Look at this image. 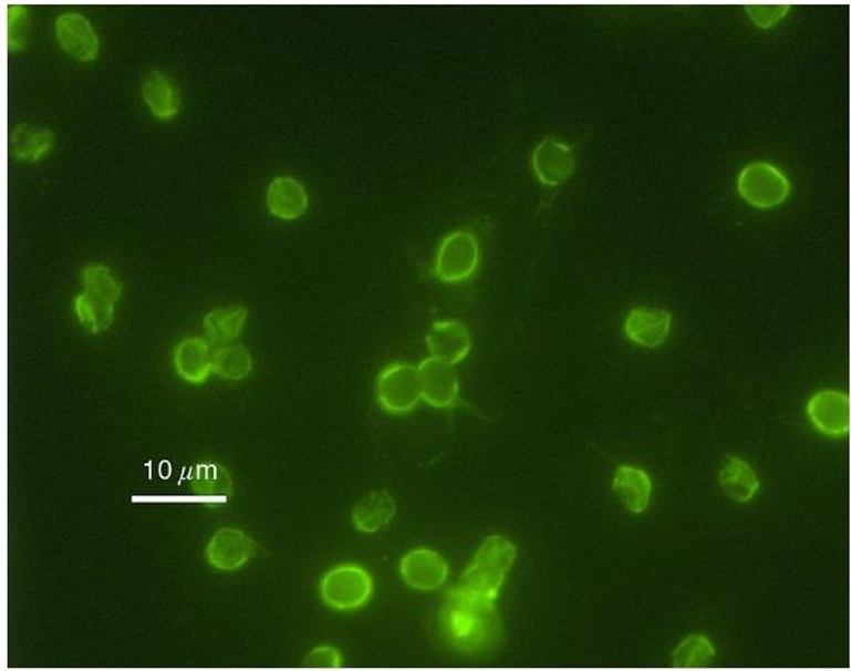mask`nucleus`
Masks as SVG:
<instances>
[{
    "label": "nucleus",
    "instance_id": "17",
    "mask_svg": "<svg viewBox=\"0 0 851 671\" xmlns=\"http://www.w3.org/2000/svg\"><path fill=\"white\" fill-rule=\"evenodd\" d=\"M613 491L630 513L640 515L647 510L652 500L653 482L647 471L621 465L614 473Z\"/></svg>",
    "mask_w": 851,
    "mask_h": 671
},
{
    "label": "nucleus",
    "instance_id": "13",
    "mask_svg": "<svg viewBox=\"0 0 851 671\" xmlns=\"http://www.w3.org/2000/svg\"><path fill=\"white\" fill-rule=\"evenodd\" d=\"M430 358L443 360L457 367L465 362L471 351L469 328L460 321H439L432 326L426 336Z\"/></svg>",
    "mask_w": 851,
    "mask_h": 671
},
{
    "label": "nucleus",
    "instance_id": "15",
    "mask_svg": "<svg viewBox=\"0 0 851 671\" xmlns=\"http://www.w3.org/2000/svg\"><path fill=\"white\" fill-rule=\"evenodd\" d=\"M56 35L69 55L80 61H92L100 51V39L91 21L80 13L69 12L58 18Z\"/></svg>",
    "mask_w": 851,
    "mask_h": 671
},
{
    "label": "nucleus",
    "instance_id": "1",
    "mask_svg": "<svg viewBox=\"0 0 851 671\" xmlns=\"http://www.w3.org/2000/svg\"><path fill=\"white\" fill-rule=\"evenodd\" d=\"M440 630L449 647L461 654H487L500 642L501 620L496 603L479 601L452 589L440 611Z\"/></svg>",
    "mask_w": 851,
    "mask_h": 671
},
{
    "label": "nucleus",
    "instance_id": "29",
    "mask_svg": "<svg viewBox=\"0 0 851 671\" xmlns=\"http://www.w3.org/2000/svg\"><path fill=\"white\" fill-rule=\"evenodd\" d=\"M790 8V4H746V12L757 27L766 30L778 24Z\"/></svg>",
    "mask_w": 851,
    "mask_h": 671
},
{
    "label": "nucleus",
    "instance_id": "24",
    "mask_svg": "<svg viewBox=\"0 0 851 671\" xmlns=\"http://www.w3.org/2000/svg\"><path fill=\"white\" fill-rule=\"evenodd\" d=\"M75 313L83 328L92 334H101L113 326L115 306L97 299V297L83 292L74 301Z\"/></svg>",
    "mask_w": 851,
    "mask_h": 671
},
{
    "label": "nucleus",
    "instance_id": "4",
    "mask_svg": "<svg viewBox=\"0 0 851 671\" xmlns=\"http://www.w3.org/2000/svg\"><path fill=\"white\" fill-rule=\"evenodd\" d=\"M320 595L332 610H360L372 598L373 579L365 568L355 564H343L323 576L320 581Z\"/></svg>",
    "mask_w": 851,
    "mask_h": 671
},
{
    "label": "nucleus",
    "instance_id": "14",
    "mask_svg": "<svg viewBox=\"0 0 851 671\" xmlns=\"http://www.w3.org/2000/svg\"><path fill=\"white\" fill-rule=\"evenodd\" d=\"M211 342L203 337H187L174 349L173 364L183 381L191 385L204 384L212 373Z\"/></svg>",
    "mask_w": 851,
    "mask_h": 671
},
{
    "label": "nucleus",
    "instance_id": "26",
    "mask_svg": "<svg viewBox=\"0 0 851 671\" xmlns=\"http://www.w3.org/2000/svg\"><path fill=\"white\" fill-rule=\"evenodd\" d=\"M13 154L17 158L38 162L53 144V133L46 128H35L31 124H20L11 136Z\"/></svg>",
    "mask_w": 851,
    "mask_h": 671
},
{
    "label": "nucleus",
    "instance_id": "16",
    "mask_svg": "<svg viewBox=\"0 0 851 671\" xmlns=\"http://www.w3.org/2000/svg\"><path fill=\"white\" fill-rule=\"evenodd\" d=\"M310 198L305 186L295 177H276L267 189V207L280 220H297L309 210Z\"/></svg>",
    "mask_w": 851,
    "mask_h": 671
},
{
    "label": "nucleus",
    "instance_id": "6",
    "mask_svg": "<svg viewBox=\"0 0 851 671\" xmlns=\"http://www.w3.org/2000/svg\"><path fill=\"white\" fill-rule=\"evenodd\" d=\"M480 264L478 239L469 230H453L439 242L434 260V275L444 283H461L470 279Z\"/></svg>",
    "mask_w": 851,
    "mask_h": 671
},
{
    "label": "nucleus",
    "instance_id": "20",
    "mask_svg": "<svg viewBox=\"0 0 851 671\" xmlns=\"http://www.w3.org/2000/svg\"><path fill=\"white\" fill-rule=\"evenodd\" d=\"M248 319L245 308L216 309L204 318V330L211 344L226 345L242 332Z\"/></svg>",
    "mask_w": 851,
    "mask_h": 671
},
{
    "label": "nucleus",
    "instance_id": "12",
    "mask_svg": "<svg viewBox=\"0 0 851 671\" xmlns=\"http://www.w3.org/2000/svg\"><path fill=\"white\" fill-rule=\"evenodd\" d=\"M674 317L670 310L647 308L632 309L623 323L627 340L645 349H657L665 344L671 336Z\"/></svg>",
    "mask_w": 851,
    "mask_h": 671
},
{
    "label": "nucleus",
    "instance_id": "9",
    "mask_svg": "<svg viewBox=\"0 0 851 671\" xmlns=\"http://www.w3.org/2000/svg\"><path fill=\"white\" fill-rule=\"evenodd\" d=\"M810 422L819 433L831 438L850 434V398L837 390L814 393L806 406Z\"/></svg>",
    "mask_w": 851,
    "mask_h": 671
},
{
    "label": "nucleus",
    "instance_id": "27",
    "mask_svg": "<svg viewBox=\"0 0 851 671\" xmlns=\"http://www.w3.org/2000/svg\"><path fill=\"white\" fill-rule=\"evenodd\" d=\"M84 292L97 297L110 304H117L122 297V283L106 266L89 265L83 269Z\"/></svg>",
    "mask_w": 851,
    "mask_h": 671
},
{
    "label": "nucleus",
    "instance_id": "30",
    "mask_svg": "<svg viewBox=\"0 0 851 671\" xmlns=\"http://www.w3.org/2000/svg\"><path fill=\"white\" fill-rule=\"evenodd\" d=\"M304 665L309 669H341L342 655L336 648L318 647L305 657Z\"/></svg>",
    "mask_w": 851,
    "mask_h": 671
},
{
    "label": "nucleus",
    "instance_id": "28",
    "mask_svg": "<svg viewBox=\"0 0 851 671\" xmlns=\"http://www.w3.org/2000/svg\"><path fill=\"white\" fill-rule=\"evenodd\" d=\"M29 11L20 4L8 8V47L11 51H21L29 38Z\"/></svg>",
    "mask_w": 851,
    "mask_h": 671
},
{
    "label": "nucleus",
    "instance_id": "21",
    "mask_svg": "<svg viewBox=\"0 0 851 671\" xmlns=\"http://www.w3.org/2000/svg\"><path fill=\"white\" fill-rule=\"evenodd\" d=\"M144 97L151 111L159 118H170L180 106V95L162 71H153L144 82Z\"/></svg>",
    "mask_w": 851,
    "mask_h": 671
},
{
    "label": "nucleus",
    "instance_id": "18",
    "mask_svg": "<svg viewBox=\"0 0 851 671\" xmlns=\"http://www.w3.org/2000/svg\"><path fill=\"white\" fill-rule=\"evenodd\" d=\"M396 504L394 496L387 491H376L364 496L352 509V523L361 533H377L383 530L394 519Z\"/></svg>",
    "mask_w": 851,
    "mask_h": 671
},
{
    "label": "nucleus",
    "instance_id": "11",
    "mask_svg": "<svg viewBox=\"0 0 851 671\" xmlns=\"http://www.w3.org/2000/svg\"><path fill=\"white\" fill-rule=\"evenodd\" d=\"M399 571L409 588L430 592L447 581L449 566L447 559L436 550L418 548L405 555Z\"/></svg>",
    "mask_w": 851,
    "mask_h": 671
},
{
    "label": "nucleus",
    "instance_id": "22",
    "mask_svg": "<svg viewBox=\"0 0 851 671\" xmlns=\"http://www.w3.org/2000/svg\"><path fill=\"white\" fill-rule=\"evenodd\" d=\"M189 482L196 495L211 499H227L233 495V482L226 468L218 464H199L190 471Z\"/></svg>",
    "mask_w": 851,
    "mask_h": 671
},
{
    "label": "nucleus",
    "instance_id": "3",
    "mask_svg": "<svg viewBox=\"0 0 851 671\" xmlns=\"http://www.w3.org/2000/svg\"><path fill=\"white\" fill-rule=\"evenodd\" d=\"M376 400L390 415H407L423 402L421 373L414 364L394 362L377 375Z\"/></svg>",
    "mask_w": 851,
    "mask_h": 671
},
{
    "label": "nucleus",
    "instance_id": "2",
    "mask_svg": "<svg viewBox=\"0 0 851 671\" xmlns=\"http://www.w3.org/2000/svg\"><path fill=\"white\" fill-rule=\"evenodd\" d=\"M516 555L517 548L507 537L489 536L453 589L479 601L497 603Z\"/></svg>",
    "mask_w": 851,
    "mask_h": 671
},
{
    "label": "nucleus",
    "instance_id": "8",
    "mask_svg": "<svg viewBox=\"0 0 851 671\" xmlns=\"http://www.w3.org/2000/svg\"><path fill=\"white\" fill-rule=\"evenodd\" d=\"M423 402L430 407L453 409L460 403V378L454 364L427 358L418 364Z\"/></svg>",
    "mask_w": 851,
    "mask_h": 671
},
{
    "label": "nucleus",
    "instance_id": "25",
    "mask_svg": "<svg viewBox=\"0 0 851 671\" xmlns=\"http://www.w3.org/2000/svg\"><path fill=\"white\" fill-rule=\"evenodd\" d=\"M716 650L710 639L703 634H691L672 652L675 669H706L715 661Z\"/></svg>",
    "mask_w": 851,
    "mask_h": 671
},
{
    "label": "nucleus",
    "instance_id": "23",
    "mask_svg": "<svg viewBox=\"0 0 851 671\" xmlns=\"http://www.w3.org/2000/svg\"><path fill=\"white\" fill-rule=\"evenodd\" d=\"M252 355L242 344H226L214 350L212 373L227 381H242L252 372Z\"/></svg>",
    "mask_w": 851,
    "mask_h": 671
},
{
    "label": "nucleus",
    "instance_id": "7",
    "mask_svg": "<svg viewBox=\"0 0 851 671\" xmlns=\"http://www.w3.org/2000/svg\"><path fill=\"white\" fill-rule=\"evenodd\" d=\"M258 544L247 533L235 527L220 528L214 533L205 548L209 566L218 571L233 572L247 566L258 554Z\"/></svg>",
    "mask_w": 851,
    "mask_h": 671
},
{
    "label": "nucleus",
    "instance_id": "10",
    "mask_svg": "<svg viewBox=\"0 0 851 671\" xmlns=\"http://www.w3.org/2000/svg\"><path fill=\"white\" fill-rule=\"evenodd\" d=\"M532 168L539 184L556 188L565 184L577 168V154L572 146L557 141L556 137H543L532 153Z\"/></svg>",
    "mask_w": 851,
    "mask_h": 671
},
{
    "label": "nucleus",
    "instance_id": "19",
    "mask_svg": "<svg viewBox=\"0 0 851 671\" xmlns=\"http://www.w3.org/2000/svg\"><path fill=\"white\" fill-rule=\"evenodd\" d=\"M720 487L725 495L737 504H748L760 488L759 477L748 462L729 456L719 473Z\"/></svg>",
    "mask_w": 851,
    "mask_h": 671
},
{
    "label": "nucleus",
    "instance_id": "5",
    "mask_svg": "<svg viewBox=\"0 0 851 671\" xmlns=\"http://www.w3.org/2000/svg\"><path fill=\"white\" fill-rule=\"evenodd\" d=\"M737 189L744 202L759 210L781 206L791 193V182L781 168L768 162H753L739 173Z\"/></svg>",
    "mask_w": 851,
    "mask_h": 671
}]
</instances>
